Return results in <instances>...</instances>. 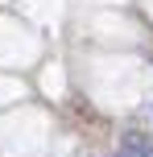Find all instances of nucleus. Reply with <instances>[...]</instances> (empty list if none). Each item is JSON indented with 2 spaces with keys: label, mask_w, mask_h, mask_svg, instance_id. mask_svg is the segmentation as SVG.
<instances>
[{
  "label": "nucleus",
  "mask_w": 153,
  "mask_h": 157,
  "mask_svg": "<svg viewBox=\"0 0 153 157\" xmlns=\"http://www.w3.org/2000/svg\"><path fill=\"white\" fill-rule=\"evenodd\" d=\"M116 157H153V136H145V132H128Z\"/></svg>",
  "instance_id": "nucleus-1"
}]
</instances>
